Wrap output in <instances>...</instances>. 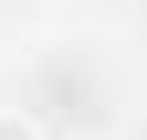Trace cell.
Here are the masks:
<instances>
[{
  "mask_svg": "<svg viewBox=\"0 0 147 140\" xmlns=\"http://www.w3.org/2000/svg\"><path fill=\"white\" fill-rule=\"evenodd\" d=\"M0 140H47L27 107H0Z\"/></svg>",
  "mask_w": 147,
  "mask_h": 140,
  "instance_id": "6da1fadb",
  "label": "cell"
}]
</instances>
